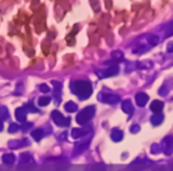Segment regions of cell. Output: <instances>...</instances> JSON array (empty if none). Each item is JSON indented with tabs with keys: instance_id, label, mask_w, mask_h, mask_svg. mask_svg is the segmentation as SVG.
I'll list each match as a JSON object with an SVG mask.
<instances>
[{
	"instance_id": "83f0119b",
	"label": "cell",
	"mask_w": 173,
	"mask_h": 171,
	"mask_svg": "<svg viewBox=\"0 0 173 171\" xmlns=\"http://www.w3.org/2000/svg\"><path fill=\"white\" fill-rule=\"evenodd\" d=\"M140 131V126L139 125H133L130 127V133H137Z\"/></svg>"
},
{
	"instance_id": "603a6c76",
	"label": "cell",
	"mask_w": 173,
	"mask_h": 171,
	"mask_svg": "<svg viewBox=\"0 0 173 171\" xmlns=\"http://www.w3.org/2000/svg\"><path fill=\"white\" fill-rule=\"evenodd\" d=\"M0 118L1 119H7L9 118V112H7V109L5 107L0 108Z\"/></svg>"
},
{
	"instance_id": "e575fe53",
	"label": "cell",
	"mask_w": 173,
	"mask_h": 171,
	"mask_svg": "<svg viewBox=\"0 0 173 171\" xmlns=\"http://www.w3.org/2000/svg\"><path fill=\"white\" fill-rule=\"evenodd\" d=\"M2 127H4V125H2V121H1V119H0V131H2Z\"/></svg>"
},
{
	"instance_id": "ba28073f",
	"label": "cell",
	"mask_w": 173,
	"mask_h": 171,
	"mask_svg": "<svg viewBox=\"0 0 173 171\" xmlns=\"http://www.w3.org/2000/svg\"><path fill=\"white\" fill-rule=\"evenodd\" d=\"M122 111L126 114H128V117H132L133 115V113H134V106L132 105V102L129 100H125L122 102Z\"/></svg>"
},
{
	"instance_id": "5bb4252c",
	"label": "cell",
	"mask_w": 173,
	"mask_h": 171,
	"mask_svg": "<svg viewBox=\"0 0 173 171\" xmlns=\"http://www.w3.org/2000/svg\"><path fill=\"white\" fill-rule=\"evenodd\" d=\"M89 140H85V142H82V143H80V144H77L76 146V149H75V154H78V153H82L84 150H87L88 147H89Z\"/></svg>"
},
{
	"instance_id": "8fae6325",
	"label": "cell",
	"mask_w": 173,
	"mask_h": 171,
	"mask_svg": "<svg viewBox=\"0 0 173 171\" xmlns=\"http://www.w3.org/2000/svg\"><path fill=\"white\" fill-rule=\"evenodd\" d=\"M163 108H164V103L161 101H159V100H154L152 102V105H151V111L154 112L155 114L156 113H160L163 111Z\"/></svg>"
},
{
	"instance_id": "9a60e30c",
	"label": "cell",
	"mask_w": 173,
	"mask_h": 171,
	"mask_svg": "<svg viewBox=\"0 0 173 171\" xmlns=\"http://www.w3.org/2000/svg\"><path fill=\"white\" fill-rule=\"evenodd\" d=\"M64 108H65V111L66 112H69V113H73V112H76L77 111V105L73 102V101H69V102H66L65 105H64Z\"/></svg>"
},
{
	"instance_id": "d4e9b609",
	"label": "cell",
	"mask_w": 173,
	"mask_h": 171,
	"mask_svg": "<svg viewBox=\"0 0 173 171\" xmlns=\"http://www.w3.org/2000/svg\"><path fill=\"white\" fill-rule=\"evenodd\" d=\"M111 56H113L114 60H122V57H123L121 51H114V52L111 54Z\"/></svg>"
},
{
	"instance_id": "e0dca14e",
	"label": "cell",
	"mask_w": 173,
	"mask_h": 171,
	"mask_svg": "<svg viewBox=\"0 0 173 171\" xmlns=\"http://www.w3.org/2000/svg\"><path fill=\"white\" fill-rule=\"evenodd\" d=\"M32 137H33V139L37 140V142H39L43 137H44V131L42 130V128H38V130H35L33 132H32Z\"/></svg>"
},
{
	"instance_id": "52a82bcc",
	"label": "cell",
	"mask_w": 173,
	"mask_h": 171,
	"mask_svg": "<svg viewBox=\"0 0 173 171\" xmlns=\"http://www.w3.org/2000/svg\"><path fill=\"white\" fill-rule=\"evenodd\" d=\"M135 101H137V105L139 107H144L148 101V95L146 93H137L135 95Z\"/></svg>"
},
{
	"instance_id": "277c9868",
	"label": "cell",
	"mask_w": 173,
	"mask_h": 171,
	"mask_svg": "<svg viewBox=\"0 0 173 171\" xmlns=\"http://www.w3.org/2000/svg\"><path fill=\"white\" fill-rule=\"evenodd\" d=\"M51 117H52V119H54L55 124H57L58 126L66 127L70 125V121H71L70 118H65L62 113H59V112H57V111H54V112H52Z\"/></svg>"
},
{
	"instance_id": "d6986e66",
	"label": "cell",
	"mask_w": 173,
	"mask_h": 171,
	"mask_svg": "<svg viewBox=\"0 0 173 171\" xmlns=\"http://www.w3.org/2000/svg\"><path fill=\"white\" fill-rule=\"evenodd\" d=\"M50 101H51V99L49 96H42L40 99L38 100V105L39 106H47L50 103Z\"/></svg>"
},
{
	"instance_id": "4316f807",
	"label": "cell",
	"mask_w": 173,
	"mask_h": 171,
	"mask_svg": "<svg viewBox=\"0 0 173 171\" xmlns=\"http://www.w3.org/2000/svg\"><path fill=\"white\" fill-rule=\"evenodd\" d=\"M18 130H19V126L17 125V124H12L9 128V131L11 132V133H13V132H16V131H18Z\"/></svg>"
},
{
	"instance_id": "f546056e",
	"label": "cell",
	"mask_w": 173,
	"mask_h": 171,
	"mask_svg": "<svg viewBox=\"0 0 173 171\" xmlns=\"http://www.w3.org/2000/svg\"><path fill=\"white\" fill-rule=\"evenodd\" d=\"M31 127H32V124H31V122H25V124L21 126V130H23V131H28V128H31Z\"/></svg>"
},
{
	"instance_id": "44dd1931",
	"label": "cell",
	"mask_w": 173,
	"mask_h": 171,
	"mask_svg": "<svg viewBox=\"0 0 173 171\" xmlns=\"http://www.w3.org/2000/svg\"><path fill=\"white\" fill-rule=\"evenodd\" d=\"M147 42L149 43V45L154 46V45H156L159 43V38H158V36H149L147 38Z\"/></svg>"
},
{
	"instance_id": "9c48e42d",
	"label": "cell",
	"mask_w": 173,
	"mask_h": 171,
	"mask_svg": "<svg viewBox=\"0 0 173 171\" xmlns=\"http://www.w3.org/2000/svg\"><path fill=\"white\" fill-rule=\"evenodd\" d=\"M89 133V130L88 128H73L71 131V137L75 139H78V138H82L84 135Z\"/></svg>"
},
{
	"instance_id": "5b68a950",
	"label": "cell",
	"mask_w": 173,
	"mask_h": 171,
	"mask_svg": "<svg viewBox=\"0 0 173 171\" xmlns=\"http://www.w3.org/2000/svg\"><path fill=\"white\" fill-rule=\"evenodd\" d=\"M161 150H163L164 153H166L167 156H171V154H172L173 152V138L172 137H166L164 140H163Z\"/></svg>"
},
{
	"instance_id": "f1b7e54d",
	"label": "cell",
	"mask_w": 173,
	"mask_h": 171,
	"mask_svg": "<svg viewBox=\"0 0 173 171\" xmlns=\"http://www.w3.org/2000/svg\"><path fill=\"white\" fill-rule=\"evenodd\" d=\"M167 93H168V89H167V88H166L165 86H163V87H161V89L159 90V94H160L161 96H165V95H166Z\"/></svg>"
},
{
	"instance_id": "ac0fdd59",
	"label": "cell",
	"mask_w": 173,
	"mask_h": 171,
	"mask_svg": "<svg viewBox=\"0 0 173 171\" xmlns=\"http://www.w3.org/2000/svg\"><path fill=\"white\" fill-rule=\"evenodd\" d=\"M14 156L12 154V153H7V154H4L2 156V162L6 163V164H12V163L14 162Z\"/></svg>"
},
{
	"instance_id": "1f68e13d",
	"label": "cell",
	"mask_w": 173,
	"mask_h": 171,
	"mask_svg": "<svg viewBox=\"0 0 173 171\" xmlns=\"http://www.w3.org/2000/svg\"><path fill=\"white\" fill-rule=\"evenodd\" d=\"M54 96H55V99H56V103H59L61 102V96H59V93L58 91H55V94H54Z\"/></svg>"
},
{
	"instance_id": "836d02e7",
	"label": "cell",
	"mask_w": 173,
	"mask_h": 171,
	"mask_svg": "<svg viewBox=\"0 0 173 171\" xmlns=\"http://www.w3.org/2000/svg\"><path fill=\"white\" fill-rule=\"evenodd\" d=\"M173 35V25L170 29H167V36H172Z\"/></svg>"
},
{
	"instance_id": "d6a6232c",
	"label": "cell",
	"mask_w": 173,
	"mask_h": 171,
	"mask_svg": "<svg viewBox=\"0 0 173 171\" xmlns=\"http://www.w3.org/2000/svg\"><path fill=\"white\" fill-rule=\"evenodd\" d=\"M167 51L168 52H173V42H171L170 44L167 45Z\"/></svg>"
},
{
	"instance_id": "484cf974",
	"label": "cell",
	"mask_w": 173,
	"mask_h": 171,
	"mask_svg": "<svg viewBox=\"0 0 173 171\" xmlns=\"http://www.w3.org/2000/svg\"><path fill=\"white\" fill-rule=\"evenodd\" d=\"M52 84H55V90H56V91H59V90L62 89V83H61V82L52 81Z\"/></svg>"
},
{
	"instance_id": "30bf717a",
	"label": "cell",
	"mask_w": 173,
	"mask_h": 171,
	"mask_svg": "<svg viewBox=\"0 0 173 171\" xmlns=\"http://www.w3.org/2000/svg\"><path fill=\"white\" fill-rule=\"evenodd\" d=\"M110 138H111V140H114V142L118 143V142L122 140L123 133H122V131L118 130V128H113V130H111V133H110Z\"/></svg>"
},
{
	"instance_id": "7402d4cb",
	"label": "cell",
	"mask_w": 173,
	"mask_h": 171,
	"mask_svg": "<svg viewBox=\"0 0 173 171\" xmlns=\"http://www.w3.org/2000/svg\"><path fill=\"white\" fill-rule=\"evenodd\" d=\"M151 151H152V153H154V154H158V153L161 152V146L158 144H153L152 147H151Z\"/></svg>"
},
{
	"instance_id": "4dcf8cb0",
	"label": "cell",
	"mask_w": 173,
	"mask_h": 171,
	"mask_svg": "<svg viewBox=\"0 0 173 171\" xmlns=\"http://www.w3.org/2000/svg\"><path fill=\"white\" fill-rule=\"evenodd\" d=\"M39 89H40V91H43V93H47V91L50 90V88H49L46 84H42V86L39 87Z\"/></svg>"
},
{
	"instance_id": "7c38bea8",
	"label": "cell",
	"mask_w": 173,
	"mask_h": 171,
	"mask_svg": "<svg viewBox=\"0 0 173 171\" xmlns=\"http://www.w3.org/2000/svg\"><path fill=\"white\" fill-rule=\"evenodd\" d=\"M163 121H164V115L160 114V113H156V114L151 117V122H152L153 126H159Z\"/></svg>"
},
{
	"instance_id": "7a4b0ae2",
	"label": "cell",
	"mask_w": 173,
	"mask_h": 171,
	"mask_svg": "<svg viewBox=\"0 0 173 171\" xmlns=\"http://www.w3.org/2000/svg\"><path fill=\"white\" fill-rule=\"evenodd\" d=\"M95 115V107L94 106H89V107H85L84 109H82L77 117H76V121L80 124V125H85L87 122H89L91 119Z\"/></svg>"
},
{
	"instance_id": "8992f818",
	"label": "cell",
	"mask_w": 173,
	"mask_h": 171,
	"mask_svg": "<svg viewBox=\"0 0 173 171\" xmlns=\"http://www.w3.org/2000/svg\"><path fill=\"white\" fill-rule=\"evenodd\" d=\"M118 72V65H113V67H109L106 70L100 72V77H110V76L116 75Z\"/></svg>"
},
{
	"instance_id": "ffe728a7",
	"label": "cell",
	"mask_w": 173,
	"mask_h": 171,
	"mask_svg": "<svg viewBox=\"0 0 173 171\" xmlns=\"http://www.w3.org/2000/svg\"><path fill=\"white\" fill-rule=\"evenodd\" d=\"M20 162L21 163H31L33 162L32 161V157L30 156V154H28V153H24V154H21V157H20Z\"/></svg>"
},
{
	"instance_id": "6da1fadb",
	"label": "cell",
	"mask_w": 173,
	"mask_h": 171,
	"mask_svg": "<svg viewBox=\"0 0 173 171\" xmlns=\"http://www.w3.org/2000/svg\"><path fill=\"white\" fill-rule=\"evenodd\" d=\"M70 89L73 94L78 98L80 100H85L90 98L91 93H92V87L89 81H84V80H77V81L70 82Z\"/></svg>"
},
{
	"instance_id": "4fadbf2b",
	"label": "cell",
	"mask_w": 173,
	"mask_h": 171,
	"mask_svg": "<svg viewBox=\"0 0 173 171\" xmlns=\"http://www.w3.org/2000/svg\"><path fill=\"white\" fill-rule=\"evenodd\" d=\"M16 118L18 119V121L20 122H24L26 120V109L25 108H18L16 111Z\"/></svg>"
},
{
	"instance_id": "2e32d148",
	"label": "cell",
	"mask_w": 173,
	"mask_h": 171,
	"mask_svg": "<svg viewBox=\"0 0 173 171\" xmlns=\"http://www.w3.org/2000/svg\"><path fill=\"white\" fill-rule=\"evenodd\" d=\"M87 171H106V166H104V164L99 163V164H94V165L89 166Z\"/></svg>"
},
{
	"instance_id": "cb8c5ba5",
	"label": "cell",
	"mask_w": 173,
	"mask_h": 171,
	"mask_svg": "<svg viewBox=\"0 0 173 171\" xmlns=\"http://www.w3.org/2000/svg\"><path fill=\"white\" fill-rule=\"evenodd\" d=\"M25 109H28V111H30V112H38V109H37L35 106H33V103L32 102H30V103H28L26 106H25Z\"/></svg>"
},
{
	"instance_id": "3957f363",
	"label": "cell",
	"mask_w": 173,
	"mask_h": 171,
	"mask_svg": "<svg viewBox=\"0 0 173 171\" xmlns=\"http://www.w3.org/2000/svg\"><path fill=\"white\" fill-rule=\"evenodd\" d=\"M97 99L100 100L101 102L104 103H109V105H115L120 102V96L116 94H111V93H101L100 95L97 96Z\"/></svg>"
}]
</instances>
